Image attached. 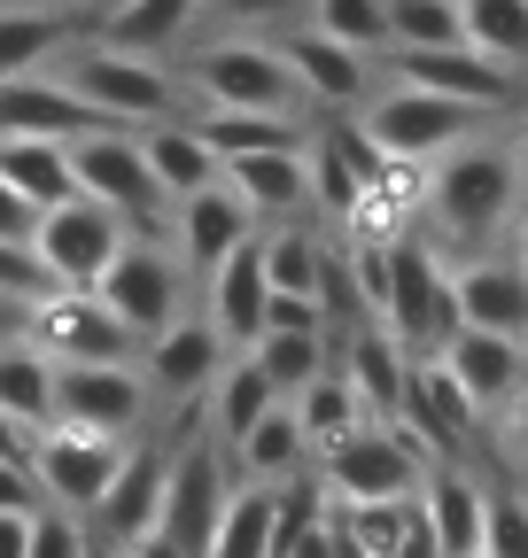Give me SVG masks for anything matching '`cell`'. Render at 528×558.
I'll use <instances>...</instances> for the list:
<instances>
[{"instance_id": "1", "label": "cell", "mask_w": 528, "mask_h": 558, "mask_svg": "<svg viewBox=\"0 0 528 558\" xmlns=\"http://www.w3.org/2000/svg\"><path fill=\"white\" fill-rule=\"evenodd\" d=\"M520 209H528V179H520L513 132H475L467 148H451V156L428 163V179H420V226L412 233H428L458 264V256L505 248Z\"/></svg>"}, {"instance_id": "2", "label": "cell", "mask_w": 528, "mask_h": 558, "mask_svg": "<svg viewBox=\"0 0 528 558\" xmlns=\"http://www.w3.org/2000/svg\"><path fill=\"white\" fill-rule=\"evenodd\" d=\"M179 86L203 101V109H264V117H303L296 94V70L280 54V39H256V32H211L203 47L187 54Z\"/></svg>"}, {"instance_id": "3", "label": "cell", "mask_w": 528, "mask_h": 558, "mask_svg": "<svg viewBox=\"0 0 528 558\" xmlns=\"http://www.w3.org/2000/svg\"><path fill=\"white\" fill-rule=\"evenodd\" d=\"M55 78L71 86L79 101H94L109 124H164V117H179V70L171 62H156V54H124V47H109V39H94V32H79L71 39V54L55 62Z\"/></svg>"}, {"instance_id": "4", "label": "cell", "mask_w": 528, "mask_h": 558, "mask_svg": "<svg viewBox=\"0 0 528 558\" xmlns=\"http://www.w3.org/2000/svg\"><path fill=\"white\" fill-rule=\"evenodd\" d=\"M350 124L373 140V148H381L388 163L428 171L435 156H451V148H467L475 132H490V109H467V101H443V94H420V86L381 78Z\"/></svg>"}, {"instance_id": "5", "label": "cell", "mask_w": 528, "mask_h": 558, "mask_svg": "<svg viewBox=\"0 0 528 558\" xmlns=\"http://www.w3.org/2000/svg\"><path fill=\"white\" fill-rule=\"evenodd\" d=\"M405 357H443V341L458 333V295H451V256L428 233L388 241V295L373 311Z\"/></svg>"}, {"instance_id": "6", "label": "cell", "mask_w": 528, "mask_h": 558, "mask_svg": "<svg viewBox=\"0 0 528 558\" xmlns=\"http://www.w3.org/2000/svg\"><path fill=\"white\" fill-rule=\"evenodd\" d=\"M428 450L396 427V418H365V427H350L343 442H326L311 458L319 488H326V505H381V497H420V481H428Z\"/></svg>"}, {"instance_id": "7", "label": "cell", "mask_w": 528, "mask_h": 558, "mask_svg": "<svg viewBox=\"0 0 528 558\" xmlns=\"http://www.w3.org/2000/svg\"><path fill=\"white\" fill-rule=\"evenodd\" d=\"M94 295L132 326V341H156L171 318H187V264L171 256L164 233H132L117 264L94 279Z\"/></svg>"}, {"instance_id": "8", "label": "cell", "mask_w": 528, "mask_h": 558, "mask_svg": "<svg viewBox=\"0 0 528 558\" xmlns=\"http://www.w3.org/2000/svg\"><path fill=\"white\" fill-rule=\"evenodd\" d=\"M226 497H233V458L203 435V418H194V435H187V442H171V473H164V512H156V535L203 558V550H211V535H218Z\"/></svg>"}, {"instance_id": "9", "label": "cell", "mask_w": 528, "mask_h": 558, "mask_svg": "<svg viewBox=\"0 0 528 558\" xmlns=\"http://www.w3.org/2000/svg\"><path fill=\"white\" fill-rule=\"evenodd\" d=\"M24 333L47 349L55 365H141L132 326H124L94 288H47V295L24 311Z\"/></svg>"}, {"instance_id": "10", "label": "cell", "mask_w": 528, "mask_h": 558, "mask_svg": "<svg viewBox=\"0 0 528 558\" xmlns=\"http://www.w3.org/2000/svg\"><path fill=\"white\" fill-rule=\"evenodd\" d=\"M71 171H79V194L109 202L132 233H164L171 202H164V186H156V171H148V156H141V132L109 124V132L71 140Z\"/></svg>"}, {"instance_id": "11", "label": "cell", "mask_w": 528, "mask_h": 558, "mask_svg": "<svg viewBox=\"0 0 528 558\" xmlns=\"http://www.w3.org/2000/svg\"><path fill=\"white\" fill-rule=\"evenodd\" d=\"M124 241H132V226L94 194H71V202L39 209V226H32V256L47 264L55 288H94V279L117 264Z\"/></svg>"}, {"instance_id": "12", "label": "cell", "mask_w": 528, "mask_h": 558, "mask_svg": "<svg viewBox=\"0 0 528 558\" xmlns=\"http://www.w3.org/2000/svg\"><path fill=\"white\" fill-rule=\"evenodd\" d=\"M124 442L117 435H94V427H39L32 435V488H39V505H62V512H94L101 505V488L117 473Z\"/></svg>"}, {"instance_id": "13", "label": "cell", "mask_w": 528, "mask_h": 558, "mask_svg": "<svg viewBox=\"0 0 528 558\" xmlns=\"http://www.w3.org/2000/svg\"><path fill=\"white\" fill-rule=\"evenodd\" d=\"M396 427H405L435 465H467L490 418H482L467 396H458V380H451L435 357H412V373H405V403H396Z\"/></svg>"}, {"instance_id": "14", "label": "cell", "mask_w": 528, "mask_h": 558, "mask_svg": "<svg viewBox=\"0 0 528 558\" xmlns=\"http://www.w3.org/2000/svg\"><path fill=\"white\" fill-rule=\"evenodd\" d=\"M381 78L420 86V94H443V101H467V109H490V117L520 94L513 70L490 62V54H475L467 39H458V47H388L381 54Z\"/></svg>"}, {"instance_id": "15", "label": "cell", "mask_w": 528, "mask_h": 558, "mask_svg": "<svg viewBox=\"0 0 528 558\" xmlns=\"http://www.w3.org/2000/svg\"><path fill=\"white\" fill-rule=\"evenodd\" d=\"M156 403H148V380L141 365H55V418L62 427H94V435H117L132 442ZM47 418V427H55Z\"/></svg>"}, {"instance_id": "16", "label": "cell", "mask_w": 528, "mask_h": 558, "mask_svg": "<svg viewBox=\"0 0 528 558\" xmlns=\"http://www.w3.org/2000/svg\"><path fill=\"white\" fill-rule=\"evenodd\" d=\"M226 333L203 318V311H187L171 318L156 341H141V380H148V403H203L211 380L226 373Z\"/></svg>"}, {"instance_id": "17", "label": "cell", "mask_w": 528, "mask_h": 558, "mask_svg": "<svg viewBox=\"0 0 528 558\" xmlns=\"http://www.w3.org/2000/svg\"><path fill=\"white\" fill-rule=\"evenodd\" d=\"M164 473H171V442H124L101 505L86 512L94 543L101 550H132L141 535H156V512H164Z\"/></svg>"}, {"instance_id": "18", "label": "cell", "mask_w": 528, "mask_h": 558, "mask_svg": "<svg viewBox=\"0 0 528 558\" xmlns=\"http://www.w3.org/2000/svg\"><path fill=\"white\" fill-rule=\"evenodd\" d=\"M164 241H171V256L187 264V279H211V271H218L241 241H256V218H249V202L218 179V186H203V194L171 202Z\"/></svg>"}, {"instance_id": "19", "label": "cell", "mask_w": 528, "mask_h": 558, "mask_svg": "<svg viewBox=\"0 0 528 558\" xmlns=\"http://www.w3.org/2000/svg\"><path fill=\"white\" fill-rule=\"evenodd\" d=\"M280 54H288V70H296L303 109H365V94L381 86V62H373V54L326 39V32H311V24L280 32Z\"/></svg>"}, {"instance_id": "20", "label": "cell", "mask_w": 528, "mask_h": 558, "mask_svg": "<svg viewBox=\"0 0 528 558\" xmlns=\"http://www.w3.org/2000/svg\"><path fill=\"white\" fill-rule=\"evenodd\" d=\"M86 132H109V117L79 101L55 70L0 78V140H86Z\"/></svg>"}, {"instance_id": "21", "label": "cell", "mask_w": 528, "mask_h": 558, "mask_svg": "<svg viewBox=\"0 0 528 558\" xmlns=\"http://www.w3.org/2000/svg\"><path fill=\"white\" fill-rule=\"evenodd\" d=\"M451 295H458V326L528 341V271H520L505 248L458 256V264H451Z\"/></svg>"}, {"instance_id": "22", "label": "cell", "mask_w": 528, "mask_h": 558, "mask_svg": "<svg viewBox=\"0 0 528 558\" xmlns=\"http://www.w3.org/2000/svg\"><path fill=\"white\" fill-rule=\"evenodd\" d=\"M435 365L458 380V396H467L482 418H497V411L528 388V349L505 341V333H482V326H458V333L443 341V357H435Z\"/></svg>"}, {"instance_id": "23", "label": "cell", "mask_w": 528, "mask_h": 558, "mask_svg": "<svg viewBox=\"0 0 528 558\" xmlns=\"http://www.w3.org/2000/svg\"><path fill=\"white\" fill-rule=\"evenodd\" d=\"M420 520L443 558H482V520H490V481L475 465H428L420 481Z\"/></svg>"}, {"instance_id": "24", "label": "cell", "mask_w": 528, "mask_h": 558, "mask_svg": "<svg viewBox=\"0 0 528 558\" xmlns=\"http://www.w3.org/2000/svg\"><path fill=\"white\" fill-rule=\"evenodd\" d=\"M264 295H273V279H264V241H241V248L203 279V318L226 333L233 357L264 333Z\"/></svg>"}, {"instance_id": "25", "label": "cell", "mask_w": 528, "mask_h": 558, "mask_svg": "<svg viewBox=\"0 0 528 558\" xmlns=\"http://www.w3.org/2000/svg\"><path fill=\"white\" fill-rule=\"evenodd\" d=\"M226 186L249 202L256 226H296L311 218V156L303 148H273V156H233Z\"/></svg>"}, {"instance_id": "26", "label": "cell", "mask_w": 528, "mask_h": 558, "mask_svg": "<svg viewBox=\"0 0 528 558\" xmlns=\"http://www.w3.org/2000/svg\"><path fill=\"white\" fill-rule=\"evenodd\" d=\"M233 458V481H256V488H288V481H303L311 473V435H303V418H296V403H273L256 418V427L226 450Z\"/></svg>"}, {"instance_id": "27", "label": "cell", "mask_w": 528, "mask_h": 558, "mask_svg": "<svg viewBox=\"0 0 528 558\" xmlns=\"http://www.w3.org/2000/svg\"><path fill=\"white\" fill-rule=\"evenodd\" d=\"M79 39L71 9H47V0H0V78H24V70H55Z\"/></svg>"}, {"instance_id": "28", "label": "cell", "mask_w": 528, "mask_h": 558, "mask_svg": "<svg viewBox=\"0 0 528 558\" xmlns=\"http://www.w3.org/2000/svg\"><path fill=\"white\" fill-rule=\"evenodd\" d=\"M187 32H203V0H117V9H94V39L124 47V54H171Z\"/></svg>"}, {"instance_id": "29", "label": "cell", "mask_w": 528, "mask_h": 558, "mask_svg": "<svg viewBox=\"0 0 528 558\" xmlns=\"http://www.w3.org/2000/svg\"><path fill=\"white\" fill-rule=\"evenodd\" d=\"M335 365L350 373V388L365 396V411H373V418H396L412 357L396 349V333H388L381 318H358V326H350V341H343V357H335Z\"/></svg>"}, {"instance_id": "30", "label": "cell", "mask_w": 528, "mask_h": 558, "mask_svg": "<svg viewBox=\"0 0 528 558\" xmlns=\"http://www.w3.org/2000/svg\"><path fill=\"white\" fill-rule=\"evenodd\" d=\"M141 156H148V171H156L164 202H187V194H203V186H218V179H226V163L211 156V140L194 132L187 117L148 124V132H141Z\"/></svg>"}, {"instance_id": "31", "label": "cell", "mask_w": 528, "mask_h": 558, "mask_svg": "<svg viewBox=\"0 0 528 558\" xmlns=\"http://www.w3.org/2000/svg\"><path fill=\"white\" fill-rule=\"evenodd\" d=\"M194 132L211 140V156L233 163V156H273V148H311V117H264V109H194L187 117Z\"/></svg>"}, {"instance_id": "32", "label": "cell", "mask_w": 528, "mask_h": 558, "mask_svg": "<svg viewBox=\"0 0 528 558\" xmlns=\"http://www.w3.org/2000/svg\"><path fill=\"white\" fill-rule=\"evenodd\" d=\"M273 403H288V396L264 380L249 357H226V373H218V380H211V396H203V435H211L218 450H233V442H241V435H249Z\"/></svg>"}, {"instance_id": "33", "label": "cell", "mask_w": 528, "mask_h": 558, "mask_svg": "<svg viewBox=\"0 0 528 558\" xmlns=\"http://www.w3.org/2000/svg\"><path fill=\"white\" fill-rule=\"evenodd\" d=\"M256 241H264V279H273V295H311V303H326V271H335L326 233H311V226L296 218V226H256Z\"/></svg>"}, {"instance_id": "34", "label": "cell", "mask_w": 528, "mask_h": 558, "mask_svg": "<svg viewBox=\"0 0 528 558\" xmlns=\"http://www.w3.org/2000/svg\"><path fill=\"white\" fill-rule=\"evenodd\" d=\"M0 418H16L24 435H39L55 418V357L32 333L0 341Z\"/></svg>"}, {"instance_id": "35", "label": "cell", "mask_w": 528, "mask_h": 558, "mask_svg": "<svg viewBox=\"0 0 528 558\" xmlns=\"http://www.w3.org/2000/svg\"><path fill=\"white\" fill-rule=\"evenodd\" d=\"M280 550V488H256V481H233V497L218 512V535L203 558H273Z\"/></svg>"}, {"instance_id": "36", "label": "cell", "mask_w": 528, "mask_h": 558, "mask_svg": "<svg viewBox=\"0 0 528 558\" xmlns=\"http://www.w3.org/2000/svg\"><path fill=\"white\" fill-rule=\"evenodd\" d=\"M0 179H9L32 209H55L79 194V171H71V140H0Z\"/></svg>"}, {"instance_id": "37", "label": "cell", "mask_w": 528, "mask_h": 558, "mask_svg": "<svg viewBox=\"0 0 528 558\" xmlns=\"http://www.w3.org/2000/svg\"><path fill=\"white\" fill-rule=\"evenodd\" d=\"M288 403H296V418H303V435H311V450H326V442H343L350 427H365V418H373V411H365V396L350 388V373H343V365H326L319 380H303V388H296Z\"/></svg>"}, {"instance_id": "38", "label": "cell", "mask_w": 528, "mask_h": 558, "mask_svg": "<svg viewBox=\"0 0 528 558\" xmlns=\"http://www.w3.org/2000/svg\"><path fill=\"white\" fill-rule=\"evenodd\" d=\"M458 24H467L475 54H490L513 78H528V0H458Z\"/></svg>"}, {"instance_id": "39", "label": "cell", "mask_w": 528, "mask_h": 558, "mask_svg": "<svg viewBox=\"0 0 528 558\" xmlns=\"http://www.w3.org/2000/svg\"><path fill=\"white\" fill-rule=\"evenodd\" d=\"M241 357H249L264 380H273L280 396H296L303 380H319L326 365H335V357H326V333H256Z\"/></svg>"}, {"instance_id": "40", "label": "cell", "mask_w": 528, "mask_h": 558, "mask_svg": "<svg viewBox=\"0 0 528 558\" xmlns=\"http://www.w3.org/2000/svg\"><path fill=\"white\" fill-rule=\"evenodd\" d=\"M303 24L358 47V54H373V62L388 54V0H303Z\"/></svg>"}, {"instance_id": "41", "label": "cell", "mask_w": 528, "mask_h": 558, "mask_svg": "<svg viewBox=\"0 0 528 558\" xmlns=\"http://www.w3.org/2000/svg\"><path fill=\"white\" fill-rule=\"evenodd\" d=\"M458 0H388V47H458Z\"/></svg>"}, {"instance_id": "42", "label": "cell", "mask_w": 528, "mask_h": 558, "mask_svg": "<svg viewBox=\"0 0 528 558\" xmlns=\"http://www.w3.org/2000/svg\"><path fill=\"white\" fill-rule=\"evenodd\" d=\"M94 527L79 512H62V505H39L32 512V535H24V558H94Z\"/></svg>"}, {"instance_id": "43", "label": "cell", "mask_w": 528, "mask_h": 558, "mask_svg": "<svg viewBox=\"0 0 528 558\" xmlns=\"http://www.w3.org/2000/svg\"><path fill=\"white\" fill-rule=\"evenodd\" d=\"M482 558H528V488H490Z\"/></svg>"}, {"instance_id": "44", "label": "cell", "mask_w": 528, "mask_h": 558, "mask_svg": "<svg viewBox=\"0 0 528 558\" xmlns=\"http://www.w3.org/2000/svg\"><path fill=\"white\" fill-rule=\"evenodd\" d=\"M303 9V0H203V24H218V32H273V24H288Z\"/></svg>"}, {"instance_id": "45", "label": "cell", "mask_w": 528, "mask_h": 558, "mask_svg": "<svg viewBox=\"0 0 528 558\" xmlns=\"http://www.w3.org/2000/svg\"><path fill=\"white\" fill-rule=\"evenodd\" d=\"M55 288V279H47V264L32 256V241H0V303H39Z\"/></svg>"}, {"instance_id": "46", "label": "cell", "mask_w": 528, "mask_h": 558, "mask_svg": "<svg viewBox=\"0 0 528 558\" xmlns=\"http://www.w3.org/2000/svg\"><path fill=\"white\" fill-rule=\"evenodd\" d=\"M264 333H326V303H311V295H264Z\"/></svg>"}, {"instance_id": "47", "label": "cell", "mask_w": 528, "mask_h": 558, "mask_svg": "<svg viewBox=\"0 0 528 558\" xmlns=\"http://www.w3.org/2000/svg\"><path fill=\"white\" fill-rule=\"evenodd\" d=\"M497 458H505V465L528 481V388H520V396L497 411Z\"/></svg>"}, {"instance_id": "48", "label": "cell", "mask_w": 528, "mask_h": 558, "mask_svg": "<svg viewBox=\"0 0 528 558\" xmlns=\"http://www.w3.org/2000/svg\"><path fill=\"white\" fill-rule=\"evenodd\" d=\"M32 226H39V209H32L9 179H0V241H32Z\"/></svg>"}, {"instance_id": "49", "label": "cell", "mask_w": 528, "mask_h": 558, "mask_svg": "<svg viewBox=\"0 0 528 558\" xmlns=\"http://www.w3.org/2000/svg\"><path fill=\"white\" fill-rule=\"evenodd\" d=\"M32 505H39V488H32V465L0 458V512H32Z\"/></svg>"}, {"instance_id": "50", "label": "cell", "mask_w": 528, "mask_h": 558, "mask_svg": "<svg viewBox=\"0 0 528 558\" xmlns=\"http://www.w3.org/2000/svg\"><path fill=\"white\" fill-rule=\"evenodd\" d=\"M39 512V505H32ZM32 512H0V558H24V535H32Z\"/></svg>"}, {"instance_id": "51", "label": "cell", "mask_w": 528, "mask_h": 558, "mask_svg": "<svg viewBox=\"0 0 528 558\" xmlns=\"http://www.w3.org/2000/svg\"><path fill=\"white\" fill-rule=\"evenodd\" d=\"M124 558H194V550H179V543H164V535H141Z\"/></svg>"}, {"instance_id": "52", "label": "cell", "mask_w": 528, "mask_h": 558, "mask_svg": "<svg viewBox=\"0 0 528 558\" xmlns=\"http://www.w3.org/2000/svg\"><path fill=\"white\" fill-rule=\"evenodd\" d=\"M505 256L528 271V209H520V218H513V233H505Z\"/></svg>"}, {"instance_id": "53", "label": "cell", "mask_w": 528, "mask_h": 558, "mask_svg": "<svg viewBox=\"0 0 528 558\" xmlns=\"http://www.w3.org/2000/svg\"><path fill=\"white\" fill-rule=\"evenodd\" d=\"M24 333V303H0V341H16Z\"/></svg>"}, {"instance_id": "54", "label": "cell", "mask_w": 528, "mask_h": 558, "mask_svg": "<svg viewBox=\"0 0 528 558\" xmlns=\"http://www.w3.org/2000/svg\"><path fill=\"white\" fill-rule=\"evenodd\" d=\"M513 148H520V179H528V117L513 124Z\"/></svg>"}, {"instance_id": "55", "label": "cell", "mask_w": 528, "mask_h": 558, "mask_svg": "<svg viewBox=\"0 0 528 558\" xmlns=\"http://www.w3.org/2000/svg\"><path fill=\"white\" fill-rule=\"evenodd\" d=\"M47 9H71L79 16V9H101V0H47Z\"/></svg>"}, {"instance_id": "56", "label": "cell", "mask_w": 528, "mask_h": 558, "mask_svg": "<svg viewBox=\"0 0 528 558\" xmlns=\"http://www.w3.org/2000/svg\"><path fill=\"white\" fill-rule=\"evenodd\" d=\"M101 558H124V550H101Z\"/></svg>"}, {"instance_id": "57", "label": "cell", "mask_w": 528, "mask_h": 558, "mask_svg": "<svg viewBox=\"0 0 528 558\" xmlns=\"http://www.w3.org/2000/svg\"><path fill=\"white\" fill-rule=\"evenodd\" d=\"M101 9H117V0H101Z\"/></svg>"}, {"instance_id": "58", "label": "cell", "mask_w": 528, "mask_h": 558, "mask_svg": "<svg viewBox=\"0 0 528 558\" xmlns=\"http://www.w3.org/2000/svg\"><path fill=\"white\" fill-rule=\"evenodd\" d=\"M94 558H101V550H94Z\"/></svg>"}, {"instance_id": "59", "label": "cell", "mask_w": 528, "mask_h": 558, "mask_svg": "<svg viewBox=\"0 0 528 558\" xmlns=\"http://www.w3.org/2000/svg\"><path fill=\"white\" fill-rule=\"evenodd\" d=\"M520 349H528V341H520Z\"/></svg>"}]
</instances>
